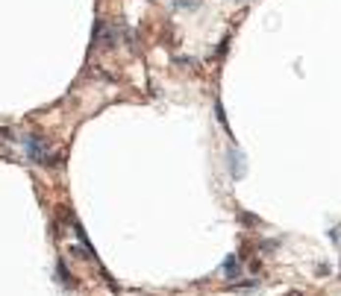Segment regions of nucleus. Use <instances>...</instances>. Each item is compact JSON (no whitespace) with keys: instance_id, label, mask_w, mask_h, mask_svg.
<instances>
[{"instance_id":"39448f33","label":"nucleus","mask_w":341,"mask_h":296,"mask_svg":"<svg viewBox=\"0 0 341 296\" xmlns=\"http://www.w3.org/2000/svg\"><path fill=\"white\" fill-rule=\"evenodd\" d=\"M289 296H303V294H297V291H294V294H289Z\"/></svg>"},{"instance_id":"20e7f679","label":"nucleus","mask_w":341,"mask_h":296,"mask_svg":"<svg viewBox=\"0 0 341 296\" xmlns=\"http://www.w3.org/2000/svg\"><path fill=\"white\" fill-rule=\"evenodd\" d=\"M238 161H241V156H238V153L233 150V153H230V167H233V173H236V176L241 173V170H238Z\"/></svg>"},{"instance_id":"423d86ee","label":"nucleus","mask_w":341,"mask_h":296,"mask_svg":"<svg viewBox=\"0 0 341 296\" xmlns=\"http://www.w3.org/2000/svg\"><path fill=\"white\" fill-rule=\"evenodd\" d=\"M236 3H241V0H236Z\"/></svg>"},{"instance_id":"f257e3e1","label":"nucleus","mask_w":341,"mask_h":296,"mask_svg":"<svg viewBox=\"0 0 341 296\" xmlns=\"http://www.w3.org/2000/svg\"><path fill=\"white\" fill-rule=\"evenodd\" d=\"M94 44H103V47H112V44H115V32H112V26H109L103 18L94 23Z\"/></svg>"},{"instance_id":"f03ea898","label":"nucleus","mask_w":341,"mask_h":296,"mask_svg":"<svg viewBox=\"0 0 341 296\" xmlns=\"http://www.w3.org/2000/svg\"><path fill=\"white\" fill-rule=\"evenodd\" d=\"M26 153H29V159L32 161H44L47 159V150H44V144H41V138H26Z\"/></svg>"},{"instance_id":"7ed1b4c3","label":"nucleus","mask_w":341,"mask_h":296,"mask_svg":"<svg viewBox=\"0 0 341 296\" xmlns=\"http://www.w3.org/2000/svg\"><path fill=\"white\" fill-rule=\"evenodd\" d=\"M56 276H59L68 288H74V282H71V276H68V270H65V264H62V261H59V267H56Z\"/></svg>"}]
</instances>
